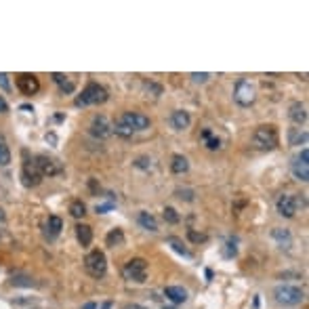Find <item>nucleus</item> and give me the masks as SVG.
Returning <instances> with one entry per match:
<instances>
[{"mask_svg":"<svg viewBox=\"0 0 309 309\" xmlns=\"http://www.w3.org/2000/svg\"><path fill=\"white\" fill-rule=\"evenodd\" d=\"M120 120H122L126 126H131L133 131H147L151 124V120L141 112H124L120 116Z\"/></svg>","mask_w":309,"mask_h":309,"instance_id":"obj_8","label":"nucleus"},{"mask_svg":"<svg viewBox=\"0 0 309 309\" xmlns=\"http://www.w3.org/2000/svg\"><path fill=\"white\" fill-rule=\"evenodd\" d=\"M124 309H145V307H141V305H126Z\"/></svg>","mask_w":309,"mask_h":309,"instance_id":"obj_42","label":"nucleus"},{"mask_svg":"<svg viewBox=\"0 0 309 309\" xmlns=\"http://www.w3.org/2000/svg\"><path fill=\"white\" fill-rule=\"evenodd\" d=\"M133 164H135L137 168H145V170H147V168H151V160H149L147 156H141V158H137Z\"/></svg>","mask_w":309,"mask_h":309,"instance_id":"obj_34","label":"nucleus"},{"mask_svg":"<svg viewBox=\"0 0 309 309\" xmlns=\"http://www.w3.org/2000/svg\"><path fill=\"white\" fill-rule=\"evenodd\" d=\"M164 295H166V299H170L173 303H185L187 301V290L183 288V286H166L164 288Z\"/></svg>","mask_w":309,"mask_h":309,"instance_id":"obj_16","label":"nucleus"},{"mask_svg":"<svg viewBox=\"0 0 309 309\" xmlns=\"http://www.w3.org/2000/svg\"><path fill=\"white\" fill-rule=\"evenodd\" d=\"M271 236H273V240L282 246V248H290V244H293V236H290V231L288 229H282V227H276L271 231Z\"/></svg>","mask_w":309,"mask_h":309,"instance_id":"obj_19","label":"nucleus"},{"mask_svg":"<svg viewBox=\"0 0 309 309\" xmlns=\"http://www.w3.org/2000/svg\"><path fill=\"white\" fill-rule=\"evenodd\" d=\"M164 221L166 223H170V225H177V223L181 221V217H179V213L173 209V206H166V209H164Z\"/></svg>","mask_w":309,"mask_h":309,"instance_id":"obj_29","label":"nucleus"},{"mask_svg":"<svg viewBox=\"0 0 309 309\" xmlns=\"http://www.w3.org/2000/svg\"><path fill=\"white\" fill-rule=\"evenodd\" d=\"M53 80L59 84L63 93H74V82H72L70 78H67L65 74H59V72H55V74H53Z\"/></svg>","mask_w":309,"mask_h":309,"instance_id":"obj_26","label":"nucleus"},{"mask_svg":"<svg viewBox=\"0 0 309 309\" xmlns=\"http://www.w3.org/2000/svg\"><path fill=\"white\" fill-rule=\"evenodd\" d=\"M82 309H97V303H87V305H84Z\"/></svg>","mask_w":309,"mask_h":309,"instance_id":"obj_41","label":"nucleus"},{"mask_svg":"<svg viewBox=\"0 0 309 309\" xmlns=\"http://www.w3.org/2000/svg\"><path fill=\"white\" fill-rule=\"evenodd\" d=\"M192 124V116L190 112H185V110H175L173 114H170V126H173L175 131H185V128H190Z\"/></svg>","mask_w":309,"mask_h":309,"instance_id":"obj_14","label":"nucleus"},{"mask_svg":"<svg viewBox=\"0 0 309 309\" xmlns=\"http://www.w3.org/2000/svg\"><path fill=\"white\" fill-rule=\"evenodd\" d=\"M84 269H87L93 278H103L108 271V259L103 250H91L87 256H84Z\"/></svg>","mask_w":309,"mask_h":309,"instance_id":"obj_5","label":"nucleus"},{"mask_svg":"<svg viewBox=\"0 0 309 309\" xmlns=\"http://www.w3.org/2000/svg\"><path fill=\"white\" fill-rule=\"evenodd\" d=\"M166 244H168V246H173V250H175V252H179V254H183L185 259H192V252H190V250H187V248L183 246V242H181L179 238H175V236L166 238Z\"/></svg>","mask_w":309,"mask_h":309,"instance_id":"obj_24","label":"nucleus"},{"mask_svg":"<svg viewBox=\"0 0 309 309\" xmlns=\"http://www.w3.org/2000/svg\"><path fill=\"white\" fill-rule=\"evenodd\" d=\"M106 244L112 246V248L122 246V244H124V234H122V229H112V231L106 236Z\"/></svg>","mask_w":309,"mask_h":309,"instance_id":"obj_23","label":"nucleus"},{"mask_svg":"<svg viewBox=\"0 0 309 309\" xmlns=\"http://www.w3.org/2000/svg\"><path fill=\"white\" fill-rule=\"evenodd\" d=\"M5 219H7V217H5V211L0 209V221H5Z\"/></svg>","mask_w":309,"mask_h":309,"instance_id":"obj_43","label":"nucleus"},{"mask_svg":"<svg viewBox=\"0 0 309 309\" xmlns=\"http://www.w3.org/2000/svg\"><path fill=\"white\" fill-rule=\"evenodd\" d=\"M112 131H114L118 137H122V139H131V137L135 135V131H133L131 126H126L120 118H116V122L112 124Z\"/></svg>","mask_w":309,"mask_h":309,"instance_id":"obj_22","label":"nucleus"},{"mask_svg":"<svg viewBox=\"0 0 309 309\" xmlns=\"http://www.w3.org/2000/svg\"><path fill=\"white\" fill-rule=\"evenodd\" d=\"M9 112V106H7V101L0 97V114H7Z\"/></svg>","mask_w":309,"mask_h":309,"instance_id":"obj_39","label":"nucleus"},{"mask_svg":"<svg viewBox=\"0 0 309 309\" xmlns=\"http://www.w3.org/2000/svg\"><path fill=\"white\" fill-rule=\"evenodd\" d=\"M252 143L256 149L261 151H269L278 145V131L273 126H256L254 133H252Z\"/></svg>","mask_w":309,"mask_h":309,"instance_id":"obj_2","label":"nucleus"},{"mask_svg":"<svg viewBox=\"0 0 309 309\" xmlns=\"http://www.w3.org/2000/svg\"><path fill=\"white\" fill-rule=\"evenodd\" d=\"M21 179H23L25 187H36L42 181V175L38 173V168H36V164H34V162H25L23 170H21Z\"/></svg>","mask_w":309,"mask_h":309,"instance_id":"obj_13","label":"nucleus"},{"mask_svg":"<svg viewBox=\"0 0 309 309\" xmlns=\"http://www.w3.org/2000/svg\"><path fill=\"white\" fill-rule=\"evenodd\" d=\"M76 238H78V242L82 246H89L93 242V227L80 223V225H76Z\"/></svg>","mask_w":309,"mask_h":309,"instance_id":"obj_18","label":"nucleus"},{"mask_svg":"<svg viewBox=\"0 0 309 309\" xmlns=\"http://www.w3.org/2000/svg\"><path fill=\"white\" fill-rule=\"evenodd\" d=\"M91 135L99 137V139H108V137L114 135L112 131V124L106 116H95L93 118V124H91Z\"/></svg>","mask_w":309,"mask_h":309,"instance_id":"obj_11","label":"nucleus"},{"mask_svg":"<svg viewBox=\"0 0 309 309\" xmlns=\"http://www.w3.org/2000/svg\"><path fill=\"white\" fill-rule=\"evenodd\" d=\"M276 209L282 217L286 219H293L297 215V202H295V196H288V194H282L276 202Z\"/></svg>","mask_w":309,"mask_h":309,"instance_id":"obj_12","label":"nucleus"},{"mask_svg":"<svg viewBox=\"0 0 309 309\" xmlns=\"http://www.w3.org/2000/svg\"><path fill=\"white\" fill-rule=\"evenodd\" d=\"M34 164H36L38 173H40L42 177H55V175L61 173V166H59L53 158H48V156H38Z\"/></svg>","mask_w":309,"mask_h":309,"instance_id":"obj_10","label":"nucleus"},{"mask_svg":"<svg viewBox=\"0 0 309 309\" xmlns=\"http://www.w3.org/2000/svg\"><path fill=\"white\" fill-rule=\"evenodd\" d=\"M11 162V149L0 141V166H7Z\"/></svg>","mask_w":309,"mask_h":309,"instance_id":"obj_31","label":"nucleus"},{"mask_svg":"<svg viewBox=\"0 0 309 309\" xmlns=\"http://www.w3.org/2000/svg\"><path fill=\"white\" fill-rule=\"evenodd\" d=\"M44 227H46V236H48V238H55V236H59V231H61V227H63V223H61L59 217L53 215V217L46 219V225H44Z\"/></svg>","mask_w":309,"mask_h":309,"instance_id":"obj_21","label":"nucleus"},{"mask_svg":"<svg viewBox=\"0 0 309 309\" xmlns=\"http://www.w3.org/2000/svg\"><path fill=\"white\" fill-rule=\"evenodd\" d=\"M170 170H173L175 175H183L190 170V162H187V158L181 156V153H175V156L170 158Z\"/></svg>","mask_w":309,"mask_h":309,"instance_id":"obj_17","label":"nucleus"},{"mask_svg":"<svg viewBox=\"0 0 309 309\" xmlns=\"http://www.w3.org/2000/svg\"><path fill=\"white\" fill-rule=\"evenodd\" d=\"M70 215H72L74 219H82L84 215H87V206H84L82 200H74V202L70 204Z\"/></svg>","mask_w":309,"mask_h":309,"instance_id":"obj_28","label":"nucleus"},{"mask_svg":"<svg viewBox=\"0 0 309 309\" xmlns=\"http://www.w3.org/2000/svg\"><path fill=\"white\" fill-rule=\"evenodd\" d=\"M0 238H3V234H0Z\"/></svg>","mask_w":309,"mask_h":309,"instance_id":"obj_45","label":"nucleus"},{"mask_svg":"<svg viewBox=\"0 0 309 309\" xmlns=\"http://www.w3.org/2000/svg\"><path fill=\"white\" fill-rule=\"evenodd\" d=\"M97 309H112V303H110V301H106V303H103L101 307H97Z\"/></svg>","mask_w":309,"mask_h":309,"instance_id":"obj_40","label":"nucleus"},{"mask_svg":"<svg viewBox=\"0 0 309 309\" xmlns=\"http://www.w3.org/2000/svg\"><path fill=\"white\" fill-rule=\"evenodd\" d=\"M0 87H3L5 91L11 89V87H9V76H7V74H0Z\"/></svg>","mask_w":309,"mask_h":309,"instance_id":"obj_38","label":"nucleus"},{"mask_svg":"<svg viewBox=\"0 0 309 309\" xmlns=\"http://www.w3.org/2000/svg\"><path fill=\"white\" fill-rule=\"evenodd\" d=\"M147 91H151L153 97H160V95H162V87H160V84H153V82L147 84Z\"/></svg>","mask_w":309,"mask_h":309,"instance_id":"obj_36","label":"nucleus"},{"mask_svg":"<svg viewBox=\"0 0 309 309\" xmlns=\"http://www.w3.org/2000/svg\"><path fill=\"white\" fill-rule=\"evenodd\" d=\"M202 141H204V145L209 147L211 151H215V149H219L221 147V141H219V137H215L209 128H204L202 131Z\"/></svg>","mask_w":309,"mask_h":309,"instance_id":"obj_25","label":"nucleus"},{"mask_svg":"<svg viewBox=\"0 0 309 309\" xmlns=\"http://www.w3.org/2000/svg\"><path fill=\"white\" fill-rule=\"evenodd\" d=\"M137 219H139V225H141L143 229H147V231H158V221H156V217H153V215L141 211Z\"/></svg>","mask_w":309,"mask_h":309,"instance_id":"obj_20","label":"nucleus"},{"mask_svg":"<svg viewBox=\"0 0 309 309\" xmlns=\"http://www.w3.org/2000/svg\"><path fill=\"white\" fill-rule=\"evenodd\" d=\"M162 309H177V307H162Z\"/></svg>","mask_w":309,"mask_h":309,"instance_id":"obj_44","label":"nucleus"},{"mask_svg":"<svg viewBox=\"0 0 309 309\" xmlns=\"http://www.w3.org/2000/svg\"><path fill=\"white\" fill-rule=\"evenodd\" d=\"M112 209H114V202H108V204H97L95 211H97L99 215H103V213H108V211H112Z\"/></svg>","mask_w":309,"mask_h":309,"instance_id":"obj_37","label":"nucleus"},{"mask_svg":"<svg viewBox=\"0 0 309 309\" xmlns=\"http://www.w3.org/2000/svg\"><path fill=\"white\" fill-rule=\"evenodd\" d=\"M234 101L240 108H250L256 101V87L250 80H238L234 87Z\"/></svg>","mask_w":309,"mask_h":309,"instance_id":"obj_3","label":"nucleus"},{"mask_svg":"<svg viewBox=\"0 0 309 309\" xmlns=\"http://www.w3.org/2000/svg\"><path fill=\"white\" fill-rule=\"evenodd\" d=\"M17 89L23 95H36L40 91V82L34 74H19L17 76Z\"/></svg>","mask_w":309,"mask_h":309,"instance_id":"obj_9","label":"nucleus"},{"mask_svg":"<svg viewBox=\"0 0 309 309\" xmlns=\"http://www.w3.org/2000/svg\"><path fill=\"white\" fill-rule=\"evenodd\" d=\"M209 78H211V74H206V72H202V74L194 72V74H192V80H194V82H198V84H204V82H209Z\"/></svg>","mask_w":309,"mask_h":309,"instance_id":"obj_35","label":"nucleus"},{"mask_svg":"<svg viewBox=\"0 0 309 309\" xmlns=\"http://www.w3.org/2000/svg\"><path fill=\"white\" fill-rule=\"evenodd\" d=\"M307 141V133L305 131H301V128H290V133H288V143L290 145H301V143H305Z\"/></svg>","mask_w":309,"mask_h":309,"instance_id":"obj_27","label":"nucleus"},{"mask_svg":"<svg viewBox=\"0 0 309 309\" xmlns=\"http://www.w3.org/2000/svg\"><path fill=\"white\" fill-rule=\"evenodd\" d=\"M122 273H124L126 280L141 284V282H145V278H147V261L141 259V256H135V259H131V261L124 265Z\"/></svg>","mask_w":309,"mask_h":309,"instance_id":"obj_6","label":"nucleus"},{"mask_svg":"<svg viewBox=\"0 0 309 309\" xmlns=\"http://www.w3.org/2000/svg\"><path fill=\"white\" fill-rule=\"evenodd\" d=\"M175 194H177V198H181L185 202H192L194 200V190H177Z\"/></svg>","mask_w":309,"mask_h":309,"instance_id":"obj_33","label":"nucleus"},{"mask_svg":"<svg viewBox=\"0 0 309 309\" xmlns=\"http://www.w3.org/2000/svg\"><path fill=\"white\" fill-rule=\"evenodd\" d=\"M290 168H293V175L299 179V181H309V149L303 147L297 156L293 158V164H290Z\"/></svg>","mask_w":309,"mask_h":309,"instance_id":"obj_7","label":"nucleus"},{"mask_svg":"<svg viewBox=\"0 0 309 309\" xmlns=\"http://www.w3.org/2000/svg\"><path fill=\"white\" fill-rule=\"evenodd\" d=\"M187 240L194 244H202V242H206V234L196 231V229H187Z\"/></svg>","mask_w":309,"mask_h":309,"instance_id":"obj_30","label":"nucleus"},{"mask_svg":"<svg viewBox=\"0 0 309 309\" xmlns=\"http://www.w3.org/2000/svg\"><path fill=\"white\" fill-rule=\"evenodd\" d=\"M108 91L106 87H101L97 82H91L84 87V91L76 97V106L78 108H87V106H99V103H106L108 101Z\"/></svg>","mask_w":309,"mask_h":309,"instance_id":"obj_1","label":"nucleus"},{"mask_svg":"<svg viewBox=\"0 0 309 309\" xmlns=\"http://www.w3.org/2000/svg\"><path fill=\"white\" fill-rule=\"evenodd\" d=\"M273 297L280 305H299L305 297L303 288L295 286V284H280L273 288Z\"/></svg>","mask_w":309,"mask_h":309,"instance_id":"obj_4","label":"nucleus"},{"mask_svg":"<svg viewBox=\"0 0 309 309\" xmlns=\"http://www.w3.org/2000/svg\"><path fill=\"white\" fill-rule=\"evenodd\" d=\"M11 284H13V286H32L34 282H32L30 278H25V276H13V278H11Z\"/></svg>","mask_w":309,"mask_h":309,"instance_id":"obj_32","label":"nucleus"},{"mask_svg":"<svg viewBox=\"0 0 309 309\" xmlns=\"http://www.w3.org/2000/svg\"><path fill=\"white\" fill-rule=\"evenodd\" d=\"M288 116H290V120H293V122H295L297 126L305 124V122H307V108H305V103L295 101L293 106L288 108Z\"/></svg>","mask_w":309,"mask_h":309,"instance_id":"obj_15","label":"nucleus"}]
</instances>
